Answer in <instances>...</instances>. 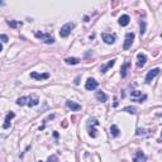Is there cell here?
Wrapping results in <instances>:
<instances>
[{
    "instance_id": "14",
    "label": "cell",
    "mask_w": 162,
    "mask_h": 162,
    "mask_svg": "<svg viewBox=\"0 0 162 162\" xmlns=\"http://www.w3.org/2000/svg\"><path fill=\"white\" fill-rule=\"evenodd\" d=\"M38 103H39V99H38L37 96H28V103H27V105H29V107H36Z\"/></svg>"
},
{
    "instance_id": "18",
    "label": "cell",
    "mask_w": 162,
    "mask_h": 162,
    "mask_svg": "<svg viewBox=\"0 0 162 162\" xmlns=\"http://www.w3.org/2000/svg\"><path fill=\"white\" fill-rule=\"evenodd\" d=\"M65 62L67 65H77L80 62V60L76 58V57H67V58L65 60Z\"/></svg>"
},
{
    "instance_id": "25",
    "label": "cell",
    "mask_w": 162,
    "mask_h": 162,
    "mask_svg": "<svg viewBox=\"0 0 162 162\" xmlns=\"http://www.w3.org/2000/svg\"><path fill=\"white\" fill-rule=\"evenodd\" d=\"M0 39H1L3 42H8V41H9V38H8L5 34H0Z\"/></svg>"
},
{
    "instance_id": "22",
    "label": "cell",
    "mask_w": 162,
    "mask_h": 162,
    "mask_svg": "<svg viewBox=\"0 0 162 162\" xmlns=\"http://www.w3.org/2000/svg\"><path fill=\"white\" fill-rule=\"evenodd\" d=\"M57 161H58V158H57V156H55V155L50 156L48 160H47V162H57Z\"/></svg>"
},
{
    "instance_id": "28",
    "label": "cell",
    "mask_w": 162,
    "mask_h": 162,
    "mask_svg": "<svg viewBox=\"0 0 162 162\" xmlns=\"http://www.w3.org/2000/svg\"><path fill=\"white\" fill-rule=\"evenodd\" d=\"M38 162H42V161H38Z\"/></svg>"
},
{
    "instance_id": "1",
    "label": "cell",
    "mask_w": 162,
    "mask_h": 162,
    "mask_svg": "<svg viewBox=\"0 0 162 162\" xmlns=\"http://www.w3.org/2000/svg\"><path fill=\"white\" fill-rule=\"evenodd\" d=\"M36 37L38 39H41L42 42H45L47 45H52L55 42V38L52 37L48 33H41V32H36Z\"/></svg>"
},
{
    "instance_id": "19",
    "label": "cell",
    "mask_w": 162,
    "mask_h": 162,
    "mask_svg": "<svg viewBox=\"0 0 162 162\" xmlns=\"http://www.w3.org/2000/svg\"><path fill=\"white\" fill-rule=\"evenodd\" d=\"M131 96H132V99L134 100V101H137V100L139 99V98H142L143 95H142L141 91H138V90H134V91H132V93H131Z\"/></svg>"
},
{
    "instance_id": "8",
    "label": "cell",
    "mask_w": 162,
    "mask_h": 162,
    "mask_svg": "<svg viewBox=\"0 0 162 162\" xmlns=\"http://www.w3.org/2000/svg\"><path fill=\"white\" fill-rule=\"evenodd\" d=\"M66 107H67L69 109H71V110H74V112H77L81 109V105L77 103H75V101H71V100H67L66 101Z\"/></svg>"
},
{
    "instance_id": "4",
    "label": "cell",
    "mask_w": 162,
    "mask_h": 162,
    "mask_svg": "<svg viewBox=\"0 0 162 162\" xmlns=\"http://www.w3.org/2000/svg\"><path fill=\"white\" fill-rule=\"evenodd\" d=\"M133 39H134V33H127L126 36V42H124V46H123V48L124 50H129L131 46L133 43Z\"/></svg>"
},
{
    "instance_id": "9",
    "label": "cell",
    "mask_w": 162,
    "mask_h": 162,
    "mask_svg": "<svg viewBox=\"0 0 162 162\" xmlns=\"http://www.w3.org/2000/svg\"><path fill=\"white\" fill-rule=\"evenodd\" d=\"M31 77L32 79H36V80H46L50 77V74H37V72H31Z\"/></svg>"
},
{
    "instance_id": "26",
    "label": "cell",
    "mask_w": 162,
    "mask_h": 162,
    "mask_svg": "<svg viewBox=\"0 0 162 162\" xmlns=\"http://www.w3.org/2000/svg\"><path fill=\"white\" fill-rule=\"evenodd\" d=\"M114 107H118V100H117V98L114 99Z\"/></svg>"
},
{
    "instance_id": "12",
    "label": "cell",
    "mask_w": 162,
    "mask_h": 162,
    "mask_svg": "<svg viewBox=\"0 0 162 162\" xmlns=\"http://www.w3.org/2000/svg\"><path fill=\"white\" fill-rule=\"evenodd\" d=\"M146 161V155L142 151H138L134 157V162H144Z\"/></svg>"
},
{
    "instance_id": "17",
    "label": "cell",
    "mask_w": 162,
    "mask_h": 162,
    "mask_svg": "<svg viewBox=\"0 0 162 162\" xmlns=\"http://www.w3.org/2000/svg\"><path fill=\"white\" fill-rule=\"evenodd\" d=\"M110 134H112V137H118L119 134H120V131H119V128L115 124H113L110 127Z\"/></svg>"
},
{
    "instance_id": "15",
    "label": "cell",
    "mask_w": 162,
    "mask_h": 162,
    "mask_svg": "<svg viewBox=\"0 0 162 162\" xmlns=\"http://www.w3.org/2000/svg\"><path fill=\"white\" fill-rule=\"evenodd\" d=\"M95 96H96V99L99 100L100 103H105L108 100V96L105 94H104L103 91H96V94H95Z\"/></svg>"
},
{
    "instance_id": "16",
    "label": "cell",
    "mask_w": 162,
    "mask_h": 162,
    "mask_svg": "<svg viewBox=\"0 0 162 162\" xmlns=\"http://www.w3.org/2000/svg\"><path fill=\"white\" fill-rule=\"evenodd\" d=\"M114 63H115V60H112V61H109V62L107 63V65H104V66H101L100 67V71L104 74V72H107V70H109L110 67H113L114 66Z\"/></svg>"
},
{
    "instance_id": "5",
    "label": "cell",
    "mask_w": 162,
    "mask_h": 162,
    "mask_svg": "<svg viewBox=\"0 0 162 162\" xmlns=\"http://www.w3.org/2000/svg\"><path fill=\"white\" fill-rule=\"evenodd\" d=\"M98 85H99V84H98L96 80L90 77V79L86 80V84H85V89H86V90H95V89L98 88Z\"/></svg>"
},
{
    "instance_id": "3",
    "label": "cell",
    "mask_w": 162,
    "mask_h": 162,
    "mask_svg": "<svg viewBox=\"0 0 162 162\" xmlns=\"http://www.w3.org/2000/svg\"><path fill=\"white\" fill-rule=\"evenodd\" d=\"M160 71H161V70H160L158 67H157V69H152V70H150L148 72H147V75H146V82H151V81L153 80V79L156 77V76L160 74Z\"/></svg>"
},
{
    "instance_id": "21",
    "label": "cell",
    "mask_w": 162,
    "mask_h": 162,
    "mask_svg": "<svg viewBox=\"0 0 162 162\" xmlns=\"http://www.w3.org/2000/svg\"><path fill=\"white\" fill-rule=\"evenodd\" d=\"M123 112H127V113H131V114H136L137 113V109L133 108V107H127L123 109Z\"/></svg>"
},
{
    "instance_id": "11",
    "label": "cell",
    "mask_w": 162,
    "mask_h": 162,
    "mask_svg": "<svg viewBox=\"0 0 162 162\" xmlns=\"http://www.w3.org/2000/svg\"><path fill=\"white\" fill-rule=\"evenodd\" d=\"M14 117H15V114H14L13 112H12V113H9L8 115H7V118H5V123H4V126H3L4 129H8V128L10 127V120H12V119H13Z\"/></svg>"
},
{
    "instance_id": "24",
    "label": "cell",
    "mask_w": 162,
    "mask_h": 162,
    "mask_svg": "<svg viewBox=\"0 0 162 162\" xmlns=\"http://www.w3.org/2000/svg\"><path fill=\"white\" fill-rule=\"evenodd\" d=\"M8 24L10 26V27H13V28H14V27H17V24H19V23L14 22V20H9V22H8Z\"/></svg>"
},
{
    "instance_id": "20",
    "label": "cell",
    "mask_w": 162,
    "mask_h": 162,
    "mask_svg": "<svg viewBox=\"0 0 162 162\" xmlns=\"http://www.w3.org/2000/svg\"><path fill=\"white\" fill-rule=\"evenodd\" d=\"M28 103V96H23V98H19L18 100H17V104L18 105H26V104Z\"/></svg>"
},
{
    "instance_id": "27",
    "label": "cell",
    "mask_w": 162,
    "mask_h": 162,
    "mask_svg": "<svg viewBox=\"0 0 162 162\" xmlns=\"http://www.w3.org/2000/svg\"><path fill=\"white\" fill-rule=\"evenodd\" d=\"M0 51H3V46H1V43H0Z\"/></svg>"
},
{
    "instance_id": "7",
    "label": "cell",
    "mask_w": 162,
    "mask_h": 162,
    "mask_svg": "<svg viewBox=\"0 0 162 162\" xmlns=\"http://www.w3.org/2000/svg\"><path fill=\"white\" fill-rule=\"evenodd\" d=\"M146 61H147V57L144 53H138L137 55V66L138 67H143Z\"/></svg>"
},
{
    "instance_id": "23",
    "label": "cell",
    "mask_w": 162,
    "mask_h": 162,
    "mask_svg": "<svg viewBox=\"0 0 162 162\" xmlns=\"http://www.w3.org/2000/svg\"><path fill=\"white\" fill-rule=\"evenodd\" d=\"M144 28H146V23L144 22H141V36L144 33Z\"/></svg>"
},
{
    "instance_id": "10",
    "label": "cell",
    "mask_w": 162,
    "mask_h": 162,
    "mask_svg": "<svg viewBox=\"0 0 162 162\" xmlns=\"http://www.w3.org/2000/svg\"><path fill=\"white\" fill-rule=\"evenodd\" d=\"M129 67H131V62H129V61H127V62L123 65L122 69H120V76H122V77H126V76H127Z\"/></svg>"
},
{
    "instance_id": "13",
    "label": "cell",
    "mask_w": 162,
    "mask_h": 162,
    "mask_svg": "<svg viewBox=\"0 0 162 162\" xmlns=\"http://www.w3.org/2000/svg\"><path fill=\"white\" fill-rule=\"evenodd\" d=\"M129 20H131L129 15H122L120 18H119V24H120L122 27H126V26L129 24Z\"/></svg>"
},
{
    "instance_id": "6",
    "label": "cell",
    "mask_w": 162,
    "mask_h": 162,
    "mask_svg": "<svg viewBox=\"0 0 162 162\" xmlns=\"http://www.w3.org/2000/svg\"><path fill=\"white\" fill-rule=\"evenodd\" d=\"M101 38L107 45H113L115 42V36L109 34V33H101Z\"/></svg>"
},
{
    "instance_id": "2",
    "label": "cell",
    "mask_w": 162,
    "mask_h": 162,
    "mask_svg": "<svg viewBox=\"0 0 162 162\" xmlns=\"http://www.w3.org/2000/svg\"><path fill=\"white\" fill-rule=\"evenodd\" d=\"M75 28V23H66L65 26L61 27V31H60V36L62 38H66L70 36L71 31H72Z\"/></svg>"
}]
</instances>
